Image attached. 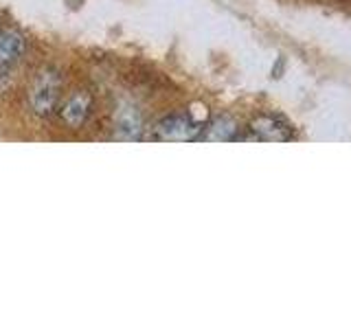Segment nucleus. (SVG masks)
Instances as JSON below:
<instances>
[{
  "label": "nucleus",
  "instance_id": "nucleus-1",
  "mask_svg": "<svg viewBox=\"0 0 351 329\" xmlns=\"http://www.w3.org/2000/svg\"><path fill=\"white\" fill-rule=\"evenodd\" d=\"M62 97V77L55 69H42L33 77V84L29 88V103L31 110L40 117L53 114Z\"/></svg>",
  "mask_w": 351,
  "mask_h": 329
},
{
  "label": "nucleus",
  "instance_id": "nucleus-2",
  "mask_svg": "<svg viewBox=\"0 0 351 329\" xmlns=\"http://www.w3.org/2000/svg\"><path fill=\"white\" fill-rule=\"evenodd\" d=\"M202 136L200 123H195L191 117L186 114H171L165 117L156 125V138L160 141H195Z\"/></svg>",
  "mask_w": 351,
  "mask_h": 329
},
{
  "label": "nucleus",
  "instance_id": "nucleus-3",
  "mask_svg": "<svg viewBox=\"0 0 351 329\" xmlns=\"http://www.w3.org/2000/svg\"><path fill=\"white\" fill-rule=\"evenodd\" d=\"M250 132L255 141H290L292 127L285 119L277 114H261L250 121Z\"/></svg>",
  "mask_w": 351,
  "mask_h": 329
},
{
  "label": "nucleus",
  "instance_id": "nucleus-4",
  "mask_svg": "<svg viewBox=\"0 0 351 329\" xmlns=\"http://www.w3.org/2000/svg\"><path fill=\"white\" fill-rule=\"evenodd\" d=\"M22 55H25V36L16 29L0 31V77L9 75Z\"/></svg>",
  "mask_w": 351,
  "mask_h": 329
},
{
  "label": "nucleus",
  "instance_id": "nucleus-5",
  "mask_svg": "<svg viewBox=\"0 0 351 329\" xmlns=\"http://www.w3.org/2000/svg\"><path fill=\"white\" fill-rule=\"evenodd\" d=\"M90 108H93V97L88 95L86 90H77L62 103L60 114H62L66 125L77 130V127H82L86 123L88 114H90Z\"/></svg>",
  "mask_w": 351,
  "mask_h": 329
},
{
  "label": "nucleus",
  "instance_id": "nucleus-6",
  "mask_svg": "<svg viewBox=\"0 0 351 329\" xmlns=\"http://www.w3.org/2000/svg\"><path fill=\"white\" fill-rule=\"evenodd\" d=\"M143 132V117L132 103H121L114 117V138L136 141Z\"/></svg>",
  "mask_w": 351,
  "mask_h": 329
},
{
  "label": "nucleus",
  "instance_id": "nucleus-7",
  "mask_svg": "<svg viewBox=\"0 0 351 329\" xmlns=\"http://www.w3.org/2000/svg\"><path fill=\"white\" fill-rule=\"evenodd\" d=\"M237 123L230 117L222 114L211 121V125L206 127V132H202V141H233L237 138Z\"/></svg>",
  "mask_w": 351,
  "mask_h": 329
}]
</instances>
